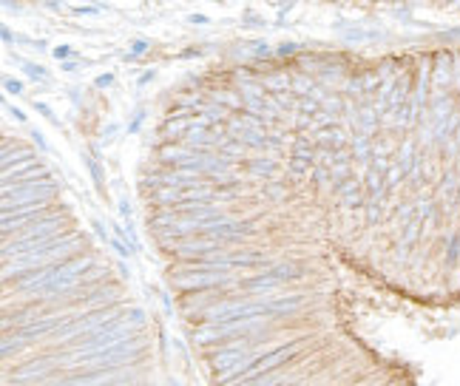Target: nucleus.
I'll return each mask as SVG.
<instances>
[{"mask_svg": "<svg viewBox=\"0 0 460 386\" xmlns=\"http://www.w3.org/2000/svg\"><path fill=\"white\" fill-rule=\"evenodd\" d=\"M265 329V318H233V321H216V324H202L196 329H191L193 344L199 347H225L233 344V341H244L253 338L256 332Z\"/></svg>", "mask_w": 460, "mask_h": 386, "instance_id": "nucleus-1", "label": "nucleus"}, {"mask_svg": "<svg viewBox=\"0 0 460 386\" xmlns=\"http://www.w3.org/2000/svg\"><path fill=\"white\" fill-rule=\"evenodd\" d=\"M256 355L250 347H242V344H225L219 350H211L207 352V361H211V369L219 372V369H228L233 364H250Z\"/></svg>", "mask_w": 460, "mask_h": 386, "instance_id": "nucleus-2", "label": "nucleus"}, {"mask_svg": "<svg viewBox=\"0 0 460 386\" xmlns=\"http://www.w3.org/2000/svg\"><path fill=\"white\" fill-rule=\"evenodd\" d=\"M281 383V372L273 369V372H265V375H256L250 380H242V383H233V386H279Z\"/></svg>", "mask_w": 460, "mask_h": 386, "instance_id": "nucleus-3", "label": "nucleus"}, {"mask_svg": "<svg viewBox=\"0 0 460 386\" xmlns=\"http://www.w3.org/2000/svg\"><path fill=\"white\" fill-rule=\"evenodd\" d=\"M108 386H134V383H128V380H119V383H108Z\"/></svg>", "mask_w": 460, "mask_h": 386, "instance_id": "nucleus-4", "label": "nucleus"}, {"mask_svg": "<svg viewBox=\"0 0 460 386\" xmlns=\"http://www.w3.org/2000/svg\"><path fill=\"white\" fill-rule=\"evenodd\" d=\"M168 386H179V380H168Z\"/></svg>", "mask_w": 460, "mask_h": 386, "instance_id": "nucleus-5", "label": "nucleus"}]
</instances>
